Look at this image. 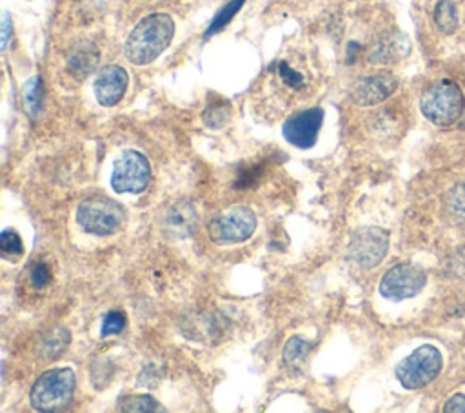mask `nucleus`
Returning a JSON list of instances; mask_svg holds the SVG:
<instances>
[{
  "label": "nucleus",
  "instance_id": "nucleus-1",
  "mask_svg": "<svg viewBox=\"0 0 465 413\" xmlns=\"http://www.w3.org/2000/svg\"><path fill=\"white\" fill-rule=\"evenodd\" d=\"M174 35V22L165 13H153L142 18L129 33L124 53L134 65H145L156 60L171 44Z\"/></svg>",
  "mask_w": 465,
  "mask_h": 413
},
{
  "label": "nucleus",
  "instance_id": "nucleus-2",
  "mask_svg": "<svg viewBox=\"0 0 465 413\" xmlns=\"http://www.w3.org/2000/svg\"><path fill=\"white\" fill-rule=\"evenodd\" d=\"M76 377L71 368H54L45 371L35 384L29 395L31 406L42 413L62 411L73 400Z\"/></svg>",
  "mask_w": 465,
  "mask_h": 413
},
{
  "label": "nucleus",
  "instance_id": "nucleus-3",
  "mask_svg": "<svg viewBox=\"0 0 465 413\" xmlns=\"http://www.w3.org/2000/svg\"><path fill=\"white\" fill-rule=\"evenodd\" d=\"M463 107V93L452 80H440L429 86L420 98V109L423 116L440 127L452 126L461 116Z\"/></svg>",
  "mask_w": 465,
  "mask_h": 413
},
{
  "label": "nucleus",
  "instance_id": "nucleus-4",
  "mask_svg": "<svg viewBox=\"0 0 465 413\" xmlns=\"http://www.w3.org/2000/svg\"><path fill=\"white\" fill-rule=\"evenodd\" d=\"M441 364L443 358L440 349L423 344L396 366V378L405 389H420L436 378Z\"/></svg>",
  "mask_w": 465,
  "mask_h": 413
},
{
  "label": "nucleus",
  "instance_id": "nucleus-5",
  "mask_svg": "<svg viewBox=\"0 0 465 413\" xmlns=\"http://www.w3.org/2000/svg\"><path fill=\"white\" fill-rule=\"evenodd\" d=\"M124 209L120 204L102 198V196H91L85 198L78 209H76V222L80 227L87 233L105 237L113 235L120 229L124 222Z\"/></svg>",
  "mask_w": 465,
  "mask_h": 413
},
{
  "label": "nucleus",
  "instance_id": "nucleus-6",
  "mask_svg": "<svg viewBox=\"0 0 465 413\" xmlns=\"http://www.w3.org/2000/svg\"><path fill=\"white\" fill-rule=\"evenodd\" d=\"M256 229V217L245 206L231 207L209 222V237L216 244H238L247 240Z\"/></svg>",
  "mask_w": 465,
  "mask_h": 413
},
{
  "label": "nucleus",
  "instance_id": "nucleus-7",
  "mask_svg": "<svg viewBox=\"0 0 465 413\" xmlns=\"http://www.w3.org/2000/svg\"><path fill=\"white\" fill-rule=\"evenodd\" d=\"M151 180V166L147 158L134 151H124L113 166L111 186L116 193H142Z\"/></svg>",
  "mask_w": 465,
  "mask_h": 413
},
{
  "label": "nucleus",
  "instance_id": "nucleus-8",
  "mask_svg": "<svg viewBox=\"0 0 465 413\" xmlns=\"http://www.w3.org/2000/svg\"><path fill=\"white\" fill-rule=\"evenodd\" d=\"M389 249V231L381 227H361L352 233L347 247L349 258L361 269L378 266Z\"/></svg>",
  "mask_w": 465,
  "mask_h": 413
},
{
  "label": "nucleus",
  "instance_id": "nucleus-9",
  "mask_svg": "<svg viewBox=\"0 0 465 413\" xmlns=\"http://www.w3.org/2000/svg\"><path fill=\"white\" fill-rule=\"evenodd\" d=\"M427 282L425 271L414 264H396L392 266L380 282L381 297L389 300H403L416 297Z\"/></svg>",
  "mask_w": 465,
  "mask_h": 413
},
{
  "label": "nucleus",
  "instance_id": "nucleus-10",
  "mask_svg": "<svg viewBox=\"0 0 465 413\" xmlns=\"http://www.w3.org/2000/svg\"><path fill=\"white\" fill-rule=\"evenodd\" d=\"M322 122H323L322 107H311L305 111H298L283 122V126H282L283 138L294 147L309 149L316 144Z\"/></svg>",
  "mask_w": 465,
  "mask_h": 413
},
{
  "label": "nucleus",
  "instance_id": "nucleus-11",
  "mask_svg": "<svg viewBox=\"0 0 465 413\" xmlns=\"http://www.w3.org/2000/svg\"><path fill=\"white\" fill-rule=\"evenodd\" d=\"M398 89V78L391 73H378L363 76L354 82L351 89V98L358 106H376L387 100Z\"/></svg>",
  "mask_w": 465,
  "mask_h": 413
},
{
  "label": "nucleus",
  "instance_id": "nucleus-12",
  "mask_svg": "<svg viewBox=\"0 0 465 413\" xmlns=\"http://www.w3.org/2000/svg\"><path fill=\"white\" fill-rule=\"evenodd\" d=\"M127 84H129V75L122 65H116V64L104 65L98 71L93 84L96 102L104 107L116 106L124 98Z\"/></svg>",
  "mask_w": 465,
  "mask_h": 413
},
{
  "label": "nucleus",
  "instance_id": "nucleus-13",
  "mask_svg": "<svg viewBox=\"0 0 465 413\" xmlns=\"http://www.w3.org/2000/svg\"><path fill=\"white\" fill-rule=\"evenodd\" d=\"M411 51L409 38L400 31L381 33L372 40L367 51V58L371 64H394L407 56Z\"/></svg>",
  "mask_w": 465,
  "mask_h": 413
},
{
  "label": "nucleus",
  "instance_id": "nucleus-14",
  "mask_svg": "<svg viewBox=\"0 0 465 413\" xmlns=\"http://www.w3.org/2000/svg\"><path fill=\"white\" fill-rule=\"evenodd\" d=\"M198 226V213L189 200L173 204L162 222V231L171 240H182L194 233Z\"/></svg>",
  "mask_w": 465,
  "mask_h": 413
},
{
  "label": "nucleus",
  "instance_id": "nucleus-15",
  "mask_svg": "<svg viewBox=\"0 0 465 413\" xmlns=\"http://www.w3.org/2000/svg\"><path fill=\"white\" fill-rule=\"evenodd\" d=\"M98 49L94 44L91 42H80L73 47L71 55L67 56V71L78 78V80H84L87 78L94 67L98 65Z\"/></svg>",
  "mask_w": 465,
  "mask_h": 413
},
{
  "label": "nucleus",
  "instance_id": "nucleus-16",
  "mask_svg": "<svg viewBox=\"0 0 465 413\" xmlns=\"http://www.w3.org/2000/svg\"><path fill=\"white\" fill-rule=\"evenodd\" d=\"M22 100H24L25 113L31 118H36L42 111V102H44V84L40 76H33L25 82L22 89Z\"/></svg>",
  "mask_w": 465,
  "mask_h": 413
},
{
  "label": "nucleus",
  "instance_id": "nucleus-17",
  "mask_svg": "<svg viewBox=\"0 0 465 413\" xmlns=\"http://www.w3.org/2000/svg\"><path fill=\"white\" fill-rule=\"evenodd\" d=\"M120 411L125 413H154V411H163V408L158 404V400H154L149 395H127L124 398H120L118 404Z\"/></svg>",
  "mask_w": 465,
  "mask_h": 413
},
{
  "label": "nucleus",
  "instance_id": "nucleus-18",
  "mask_svg": "<svg viewBox=\"0 0 465 413\" xmlns=\"http://www.w3.org/2000/svg\"><path fill=\"white\" fill-rule=\"evenodd\" d=\"M434 22L441 33L450 35L458 27V11L454 2L440 0L434 7Z\"/></svg>",
  "mask_w": 465,
  "mask_h": 413
},
{
  "label": "nucleus",
  "instance_id": "nucleus-19",
  "mask_svg": "<svg viewBox=\"0 0 465 413\" xmlns=\"http://www.w3.org/2000/svg\"><path fill=\"white\" fill-rule=\"evenodd\" d=\"M311 351V342L302 337H291L283 348V360L287 366H296L305 360L307 353Z\"/></svg>",
  "mask_w": 465,
  "mask_h": 413
},
{
  "label": "nucleus",
  "instance_id": "nucleus-20",
  "mask_svg": "<svg viewBox=\"0 0 465 413\" xmlns=\"http://www.w3.org/2000/svg\"><path fill=\"white\" fill-rule=\"evenodd\" d=\"M243 2H245V0H231L229 4H225V5L216 13V16L213 18L209 29L205 31V36H211V35L222 31V29L232 20V16L242 9Z\"/></svg>",
  "mask_w": 465,
  "mask_h": 413
},
{
  "label": "nucleus",
  "instance_id": "nucleus-21",
  "mask_svg": "<svg viewBox=\"0 0 465 413\" xmlns=\"http://www.w3.org/2000/svg\"><path fill=\"white\" fill-rule=\"evenodd\" d=\"M0 251H2L4 258L18 260V257H22V253H24L20 235L13 229H4L0 235Z\"/></svg>",
  "mask_w": 465,
  "mask_h": 413
},
{
  "label": "nucleus",
  "instance_id": "nucleus-22",
  "mask_svg": "<svg viewBox=\"0 0 465 413\" xmlns=\"http://www.w3.org/2000/svg\"><path fill=\"white\" fill-rule=\"evenodd\" d=\"M231 118V106L229 104H214V106H209L203 113V122L213 127V129H218V127H223Z\"/></svg>",
  "mask_w": 465,
  "mask_h": 413
},
{
  "label": "nucleus",
  "instance_id": "nucleus-23",
  "mask_svg": "<svg viewBox=\"0 0 465 413\" xmlns=\"http://www.w3.org/2000/svg\"><path fill=\"white\" fill-rule=\"evenodd\" d=\"M447 209L450 215L465 220V182L463 184H456L445 198Z\"/></svg>",
  "mask_w": 465,
  "mask_h": 413
},
{
  "label": "nucleus",
  "instance_id": "nucleus-24",
  "mask_svg": "<svg viewBox=\"0 0 465 413\" xmlns=\"http://www.w3.org/2000/svg\"><path fill=\"white\" fill-rule=\"evenodd\" d=\"M182 329H183L182 333H183L185 337H191L194 331L200 333V329H205L207 338H209V337H216L218 331H220L218 320H216L214 317H211V315H203V326H202V318L196 317V318H191V326H189V327H182Z\"/></svg>",
  "mask_w": 465,
  "mask_h": 413
},
{
  "label": "nucleus",
  "instance_id": "nucleus-25",
  "mask_svg": "<svg viewBox=\"0 0 465 413\" xmlns=\"http://www.w3.org/2000/svg\"><path fill=\"white\" fill-rule=\"evenodd\" d=\"M125 327V315L122 311H109L104 320H102V329L100 335L102 337H109V335H118L122 333Z\"/></svg>",
  "mask_w": 465,
  "mask_h": 413
},
{
  "label": "nucleus",
  "instance_id": "nucleus-26",
  "mask_svg": "<svg viewBox=\"0 0 465 413\" xmlns=\"http://www.w3.org/2000/svg\"><path fill=\"white\" fill-rule=\"evenodd\" d=\"M67 342H69V333H67L65 329H56V331L49 337V340L44 344V351H45V353L49 351V357L53 358V357L60 355V353L65 349Z\"/></svg>",
  "mask_w": 465,
  "mask_h": 413
},
{
  "label": "nucleus",
  "instance_id": "nucleus-27",
  "mask_svg": "<svg viewBox=\"0 0 465 413\" xmlns=\"http://www.w3.org/2000/svg\"><path fill=\"white\" fill-rule=\"evenodd\" d=\"M278 75L280 78L289 86V87H294V89H300L303 86V76L294 71L292 67H289L287 62H280L278 64Z\"/></svg>",
  "mask_w": 465,
  "mask_h": 413
},
{
  "label": "nucleus",
  "instance_id": "nucleus-28",
  "mask_svg": "<svg viewBox=\"0 0 465 413\" xmlns=\"http://www.w3.org/2000/svg\"><path fill=\"white\" fill-rule=\"evenodd\" d=\"M31 282H33V286L36 289L45 287L51 282V269H49V266L44 264V262H38L33 267V271H31Z\"/></svg>",
  "mask_w": 465,
  "mask_h": 413
},
{
  "label": "nucleus",
  "instance_id": "nucleus-29",
  "mask_svg": "<svg viewBox=\"0 0 465 413\" xmlns=\"http://www.w3.org/2000/svg\"><path fill=\"white\" fill-rule=\"evenodd\" d=\"M443 411L447 413H458V411H465V395L458 393L454 397H450L447 400V404L443 406Z\"/></svg>",
  "mask_w": 465,
  "mask_h": 413
},
{
  "label": "nucleus",
  "instance_id": "nucleus-30",
  "mask_svg": "<svg viewBox=\"0 0 465 413\" xmlns=\"http://www.w3.org/2000/svg\"><path fill=\"white\" fill-rule=\"evenodd\" d=\"M9 40H11V16H9V13H4V16H2V42H0L2 51H5Z\"/></svg>",
  "mask_w": 465,
  "mask_h": 413
}]
</instances>
